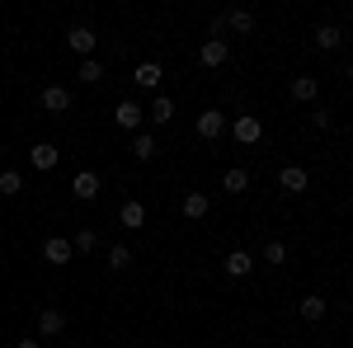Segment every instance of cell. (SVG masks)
Returning a JSON list of instances; mask_svg holds the SVG:
<instances>
[{
    "instance_id": "cell-16",
    "label": "cell",
    "mask_w": 353,
    "mask_h": 348,
    "mask_svg": "<svg viewBox=\"0 0 353 348\" xmlns=\"http://www.w3.org/2000/svg\"><path fill=\"white\" fill-rule=\"evenodd\" d=\"M146 118H151V123H174V99H170V94H156V99H151V108H146Z\"/></svg>"
},
{
    "instance_id": "cell-30",
    "label": "cell",
    "mask_w": 353,
    "mask_h": 348,
    "mask_svg": "<svg viewBox=\"0 0 353 348\" xmlns=\"http://www.w3.org/2000/svg\"><path fill=\"white\" fill-rule=\"evenodd\" d=\"M57 348H71V344H57Z\"/></svg>"
},
{
    "instance_id": "cell-11",
    "label": "cell",
    "mask_w": 353,
    "mask_h": 348,
    "mask_svg": "<svg viewBox=\"0 0 353 348\" xmlns=\"http://www.w3.org/2000/svg\"><path fill=\"white\" fill-rule=\"evenodd\" d=\"M221 268H226V278H245V273L254 268V254H250V249H231V254L221 259Z\"/></svg>"
},
{
    "instance_id": "cell-25",
    "label": "cell",
    "mask_w": 353,
    "mask_h": 348,
    "mask_svg": "<svg viewBox=\"0 0 353 348\" xmlns=\"http://www.w3.org/2000/svg\"><path fill=\"white\" fill-rule=\"evenodd\" d=\"M0 193H5V198H19V193H24V179H19L14 170H0Z\"/></svg>"
},
{
    "instance_id": "cell-13",
    "label": "cell",
    "mask_w": 353,
    "mask_h": 348,
    "mask_svg": "<svg viewBox=\"0 0 353 348\" xmlns=\"http://www.w3.org/2000/svg\"><path fill=\"white\" fill-rule=\"evenodd\" d=\"M316 48H321V52H339V48H344V28L339 24H321L316 28Z\"/></svg>"
},
{
    "instance_id": "cell-27",
    "label": "cell",
    "mask_w": 353,
    "mask_h": 348,
    "mask_svg": "<svg viewBox=\"0 0 353 348\" xmlns=\"http://www.w3.org/2000/svg\"><path fill=\"white\" fill-rule=\"evenodd\" d=\"M264 264H288V245L269 240V245H264Z\"/></svg>"
},
{
    "instance_id": "cell-23",
    "label": "cell",
    "mask_w": 353,
    "mask_h": 348,
    "mask_svg": "<svg viewBox=\"0 0 353 348\" xmlns=\"http://www.w3.org/2000/svg\"><path fill=\"white\" fill-rule=\"evenodd\" d=\"M226 28H231V33H250V28H254V14H250V10H226Z\"/></svg>"
},
{
    "instance_id": "cell-21",
    "label": "cell",
    "mask_w": 353,
    "mask_h": 348,
    "mask_svg": "<svg viewBox=\"0 0 353 348\" xmlns=\"http://www.w3.org/2000/svg\"><path fill=\"white\" fill-rule=\"evenodd\" d=\"M156 151H161V141H156L151 132H137L132 136V156H137V161H156Z\"/></svg>"
},
{
    "instance_id": "cell-19",
    "label": "cell",
    "mask_w": 353,
    "mask_h": 348,
    "mask_svg": "<svg viewBox=\"0 0 353 348\" xmlns=\"http://www.w3.org/2000/svg\"><path fill=\"white\" fill-rule=\"evenodd\" d=\"M316 94H321V81H316V76H297V81H292V99H297V104H311Z\"/></svg>"
},
{
    "instance_id": "cell-3",
    "label": "cell",
    "mask_w": 353,
    "mask_h": 348,
    "mask_svg": "<svg viewBox=\"0 0 353 348\" xmlns=\"http://www.w3.org/2000/svg\"><path fill=\"white\" fill-rule=\"evenodd\" d=\"M66 48H71V52H81V61H85V57H94V48H99V33H94L90 24L66 28Z\"/></svg>"
},
{
    "instance_id": "cell-2",
    "label": "cell",
    "mask_w": 353,
    "mask_h": 348,
    "mask_svg": "<svg viewBox=\"0 0 353 348\" xmlns=\"http://www.w3.org/2000/svg\"><path fill=\"white\" fill-rule=\"evenodd\" d=\"M226 113H217V108H203L198 118H193V132L203 136V141H217V136H226Z\"/></svg>"
},
{
    "instance_id": "cell-12",
    "label": "cell",
    "mask_w": 353,
    "mask_h": 348,
    "mask_svg": "<svg viewBox=\"0 0 353 348\" xmlns=\"http://www.w3.org/2000/svg\"><path fill=\"white\" fill-rule=\"evenodd\" d=\"M61 329H66V311H57V306H48V311L38 316V334H43V339H57Z\"/></svg>"
},
{
    "instance_id": "cell-5",
    "label": "cell",
    "mask_w": 353,
    "mask_h": 348,
    "mask_svg": "<svg viewBox=\"0 0 353 348\" xmlns=\"http://www.w3.org/2000/svg\"><path fill=\"white\" fill-rule=\"evenodd\" d=\"M226 57H231V43H226V38H208V43L198 48V61H203L208 71H217V66H226Z\"/></svg>"
},
{
    "instance_id": "cell-14",
    "label": "cell",
    "mask_w": 353,
    "mask_h": 348,
    "mask_svg": "<svg viewBox=\"0 0 353 348\" xmlns=\"http://www.w3.org/2000/svg\"><path fill=\"white\" fill-rule=\"evenodd\" d=\"M297 311H301V320L321 325V320H325V311H330V301H325V296H316V292H311V296H301V306H297Z\"/></svg>"
},
{
    "instance_id": "cell-28",
    "label": "cell",
    "mask_w": 353,
    "mask_h": 348,
    "mask_svg": "<svg viewBox=\"0 0 353 348\" xmlns=\"http://www.w3.org/2000/svg\"><path fill=\"white\" fill-rule=\"evenodd\" d=\"M226 33V14H212V24H208V38H221Z\"/></svg>"
},
{
    "instance_id": "cell-29",
    "label": "cell",
    "mask_w": 353,
    "mask_h": 348,
    "mask_svg": "<svg viewBox=\"0 0 353 348\" xmlns=\"http://www.w3.org/2000/svg\"><path fill=\"white\" fill-rule=\"evenodd\" d=\"M14 348H43V344H38V339H19Z\"/></svg>"
},
{
    "instance_id": "cell-18",
    "label": "cell",
    "mask_w": 353,
    "mask_h": 348,
    "mask_svg": "<svg viewBox=\"0 0 353 348\" xmlns=\"http://www.w3.org/2000/svg\"><path fill=\"white\" fill-rule=\"evenodd\" d=\"M208 212H212V198H208V193H189V198H184V216H189V221H203Z\"/></svg>"
},
{
    "instance_id": "cell-1",
    "label": "cell",
    "mask_w": 353,
    "mask_h": 348,
    "mask_svg": "<svg viewBox=\"0 0 353 348\" xmlns=\"http://www.w3.org/2000/svg\"><path fill=\"white\" fill-rule=\"evenodd\" d=\"M226 132L236 136L241 146H254V141H264V123H259V113H236L226 123Z\"/></svg>"
},
{
    "instance_id": "cell-17",
    "label": "cell",
    "mask_w": 353,
    "mask_h": 348,
    "mask_svg": "<svg viewBox=\"0 0 353 348\" xmlns=\"http://www.w3.org/2000/svg\"><path fill=\"white\" fill-rule=\"evenodd\" d=\"M43 259L48 264H71V240H61V236L43 240Z\"/></svg>"
},
{
    "instance_id": "cell-24",
    "label": "cell",
    "mask_w": 353,
    "mask_h": 348,
    "mask_svg": "<svg viewBox=\"0 0 353 348\" xmlns=\"http://www.w3.org/2000/svg\"><path fill=\"white\" fill-rule=\"evenodd\" d=\"M94 245H99V236H94V226H81V231H76V240H71V254H90Z\"/></svg>"
},
{
    "instance_id": "cell-15",
    "label": "cell",
    "mask_w": 353,
    "mask_h": 348,
    "mask_svg": "<svg viewBox=\"0 0 353 348\" xmlns=\"http://www.w3.org/2000/svg\"><path fill=\"white\" fill-rule=\"evenodd\" d=\"M161 61H141V66H137L132 71V81H137V90H156V85H161Z\"/></svg>"
},
{
    "instance_id": "cell-26",
    "label": "cell",
    "mask_w": 353,
    "mask_h": 348,
    "mask_svg": "<svg viewBox=\"0 0 353 348\" xmlns=\"http://www.w3.org/2000/svg\"><path fill=\"white\" fill-rule=\"evenodd\" d=\"M109 268H113V273L132 268V249H128V245H113V249H109Z\"/></svg>"
},
{
    "instance_id": "cell-7",
    "label": "cell",
    "mask_w": 353,
    "mask_h": 348,
    "mask_svg": "<svg viewBox=\"0 0 353 348\" xmlns=\"http://www.w3.org/2000/svg\"><path fill=\"white\" fill-rule=\"evenodd\" d=\"M71 193H76L81 203H94V198L104 193V184H99V174H94V170H81V174L71 179Z\"/></svg>"
},
{
    "instance_id": "cell-8",
    "label": "cell",
    "mask_w": 353,
    "mask_h": 348,
    "mask_svg": "<svg viewBox=\"0 0 353 348\" xmlns=\"http://www.w3.org/2000/svg\"><path fill=\"white\" fill-rule=\"evenodd\" d=\"M118 226H123V231H141V226H146V207H141L137 198H128V203L118 207Z\"/></svg>"
},
{
    "instance_id": "cell-9",
    "label": "cell",
    "mask_w": 353,
    "mask_h": 348,
    "mask_svg": "<svg viewBox=\"0 0 353 348\" xmlns=\"http://www.w3.org/2000/svg\"><path fill=\"white\" fill-rule=\"evenodd\" d=\"M28 161H33V170H43V174H48V170H57V161H61V151H57L52 141H38V146L28 151Z\"/></svg>"
},
{
    "instance_id": "cell-20",
    "label": "cell",
    "mask_w": 353,
    "mask_h": 348,
    "mask_svg": "<svg viewBox=\"0 0 353 348\" xmlns=\"http://www.w3.org/2000/svg\"><path fill=\"white\" fill-rule=\"evenodd\" d=\"M221 188H226V193H245V188H250V170H245V165H231V170L221 174Z\"/></svg>"
},
{
    "instance_id": "cell-22",
    "label": "cell",
    "mask_w": 353,
    "mask_h": 348,
    "mask_svg": "<svg viewBox=\"0 0 353 348\" xmlns=\"http://www.w3.org/2000/svg\"><path fill=\"white\" fill-rule=\"evenodd\" d=\"M76 81H85V85H99V81H104V66H99V57H85L81 66H76Z\"/></svg>"
},
{
    "instance_id": "cell-6",
    "label": "cell",
    "mask_w": 353,
    "mask_h": 348,
    "mask_svg": "<svg viewBox=\"0 0 353 348\" xmlns=\"http://www.w3.org/2000/svg\"><path fill=\"white\" fill-rule=\"evenodd\" d=\"M71 104H76V94H71L66 85H48V90H43V108H48L52 118H61V113H71Z\"/></svg>"
},
{
    "instance_id": "cell-4",
    "label": "cell",
    "mask_w": 353,
    "mask_h": 348,
    "mask_svg": "<svg viewBox=\"0 0 353 348\" xmlns=\"http://www.w3.org/2000/svg\"><path fill=\"white\" fill-rule=\"evenodd\" d=\"M113 123H118L123 132H141V123H146V108L137 104V99H123V104L113 108Z\"/></svg>"
},
{
    "instance_id": "cell-10",
    "label": "cell",
    "mask_w": 353,
    "mask_h": 348,
    "mask_svg": "<svg viewBox=\"0 0 353 348\" xmlns=\"http://www.w3.org/2000/svg\"><path fill=\"white\" fill-rule=\"evenodd\" d=\"M278 184L288 188V193H306V188H311V174H306L301 165H283V174H278Z\"/></svg>"
}]
</instances>
